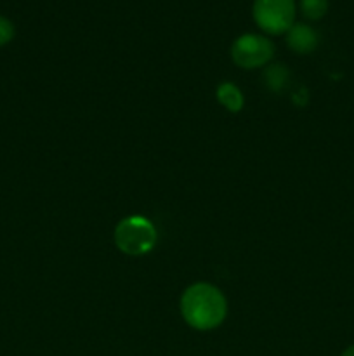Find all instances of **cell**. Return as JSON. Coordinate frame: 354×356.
<instances>
[{
	"label": "cell",
	"instance_id": "1",
	"mask_svg": "<svg viewBox=\"0 0 354 356\" xmlns=\"http://www.w3.org/2000/svg\"><path fill=\"white\" fill-rule=\"evenodd\" d=\"M180 313L187 325L196 330H212L221 325L228 313V305L217 287L194 284L180 298Z\"/></svg>",
	"mask_w": 354,
	"mask_h": 356
},
{
	"label": "cell",
	"instance_id": "2",
	"mask_svg": "<svg viewBox=\"0 0 354 356\" xmlns=\"http://www.w3.org/2000/svg\"><path fill=\"white\" fill-rule=\"evenodd\" d=\"M115 242L121 252L128 256H142L156 243V229L141 216H130L118 222L115 229Z\"/></svg>",
	"mask_w": 354,
	"mask_h": 356
},
{
	"label": "cell",
	"instance_id": "3",
	"mask_svg": "<svg viewBox=\"0 0 354 356\" xmlns=\"http://www.w3.org/2000/svg\"><path fill=\"white\" fill-rule=\"evenodd\" d=\"M253 19L269 35L287 33L295 19V0H255Z\"/></svg>",
	"mask_w": 354,
	"mask_h": 356
},
{
	"label": "cell",
	"instance_id": "4",
	"mask_svg": "<svg viewBox=\"0 0 354 356\" xmlns=\"http://www.w3.org/2000/svg\"><path fill=\"white\" fill-rule=\"evenodd\" d=\"M273 56L274 44L262 35L245 33L236 38L231 45V58L239 68H260V66L267 65Z\"/></svg>",
	"mask_w": 354,
	"mask_h": 356
},
{
	"label": "cell",
	"instance_id": "5",
	"mask_svg": "<svg viewBox=\"0 0 354 356\" xmlns=\"http://www.w3.org/2000/svg\"><path fill=\"white\" fill-rule=\"evenodd\" d=\"M287 44L297 54H309L318 47V33L309 24L294 23L287 31Z\"/></svg>",
	"mask_w": 354,
	"mask_h": 356
},
{
	"label": "cell",
	"instance_id": "6",
	"mask_svg": "<svg viewBox=\"0 0 354 356\" xmlns=\"http://www.w3.org/2000/svg\"><path fill=\"white\" fill-rule=\"evenodd\" d=\"M217 99L221 101V104L226 110L233 111V113H238L243 108V94L239 92L238 87L229 82H224L219 86Z\"/></svg>",
	"mask_w": 354,
	"mask_h": 356
},
{
	"label": "cell",
	"instance_id": "7",
	"mask_svg": "<svg viewBox=\"0 0 354 356\" xmlns=\"http://www.w3.org/2000/svg\"><path fill=\"white\" fill-rule=\"evenodd\" d=\"M290 76L288 70L283 65H271L269 68L264 73V80H266V86L269 87V90L273 92H281L283 87L287 86V80Z\"/></svg>",
	"mask_w": 354,
	"mask_h": 356
},
{
	"label": "cell",
	"instance_id": "8",
	"mask_svg": "<svg viewBox=\"0 0 354 356\" xmlns=\"http://www.w3.org/2000/svg\"><path fill=\"white\" fill-rule=\"evenodd\" d=\"M301 10L307 19H321L328 10V0H301Z\"/></svg>",
	"mask_w": 354,
	"mask_h": 356
},
{
	"label": "cell",
	"instance_id": "9",
	"mask_svg": "<svg viewBox=\"0 0 354 356\" xmlns=\"http://www.w3.org/2000/svg\"><path fill=\"white\" fill-rule=\"evenodd\" d=\"M14 38V24L7 17L0 16V47Z\"/></svg>",
	"mask_w": 354,
	"mask_h": 356
},
{
	"label": "cell",
	"instance_id": "10",
	"mask_svg": "<svg viewBox=\"0 0 354 356\" xmlns=\"http://www.w3.org/2000/svg\"><path fill=\"white\" fill-rule=\"evenodd\" d=\"M342 356H354V346L347 348V350L342 353Z\"/></svg>",
	"mask_w": 354,
	"mask_h": 356
}]
</instances>
